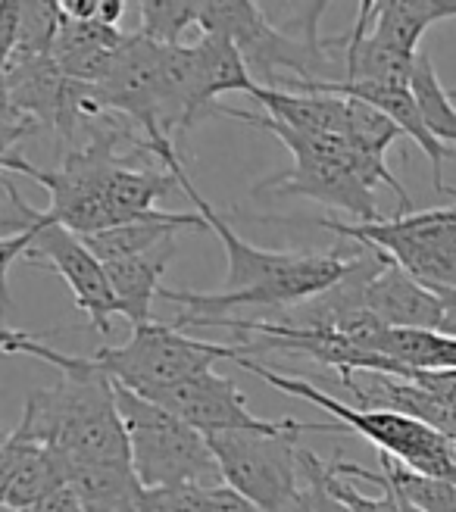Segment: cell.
<instances>
[{"instance_id": "7402d4cb", "label": "cell", "mask_w": 456, "mask_h": 512, "mask_svg": "<svg viewBox=\"0 0 456 512\" xmlns=\"http://www.w3.org/2000/svg\"><path fill=\"white\" fill-rule=\"evenodd\" d=\"M413 97H416L428 132H432L441 144H447L450 150H456V107H453V97L444 91V85L438 79L428 50H419V57H416Z\"/></svg>"}, {"instance_id": "4dcf8cb0", "label": "cell", "mask_w": 456, "mask_h": 512, "mask_svg": "<svg viewBox=\"0 0 456 512\" xmlns=\"http://www.w3.org/2000/svg\"><path fill=\"white\" fill-rule=\"evenodd\" d=\"M403 512H422V509H416V506H410L407 500H403Z\"/></svg>"}, {"instance_id": "3957f363", "label": "cell", "mask_w": 456, "mask_h": 512, "mask_svg": "<svg viewBox=\"0 0 456 512\" xmlns=\"http://www.w3.org/2000/svg\"><path fill=\"white\" fill-rule=\"evenodd\" d=\"M122 150L150 153L147 138L132 122L119 116H100L88 122V141L63 153V163L54 169H38L29 160L4 153V172H19L50 191L47 216L66 225L79 238L113 228V210L107 203V188L119 166H125Z\"/></svg>"}, {"instance_id": "ac0fdd59", "label": "cell", "mask_w": 456, "mask_h": 512, "mask_svg": "<svg viewBox=\"0 0 456 512\" xmlns=\"http://www.w3.org/2000/svg\"><path fill=\"white\" fill-rule=\"evenodd\" d=\"M175 232H210L207 219L200 213H166L154 210L147 216H138L132 222H122L104 232L85 235L82 241L91 247V253L100 263H116L125 256H138L144 250H154L157 244L175 238Z\"/></svg>"}, {"instance_id": "4fadbf2b", "label": "cell", "mask_w": 456, "mask_h": 512, "mask_svg": "<svg viewBox=\"0 0 456 512\" xmlns=\"http://www.w3.org/2000/svg\"><path fill=\"white\" fill-rule=\"evenodd\" d=\"M69 481V463L50 444L38 441L25 428H13L0 447V500L22 512L32 503L57 494Z\"/></svg>"}, {"instance_id": "e0dca14e", "label": "cell", "mask_w": 456, "mask_h": 512, "mask_svg": "<svg viewBox=\"0 0 456 512\" xmlns=\"http://www.w3.org/2000/svg\"><path fill=\"white\" fill-rule=\"evenodd\" d=\"M175 250H179L175 247V238H169V241L157 244L154 250H144L138 256H125V260H116V263H104L116 306H119V316L129 319L132 328L154 322L150 319V310H154V300L163 291L160 278L169 269Z\"/></svg>"}, {"instance_id": "7c38bea8", "label": "cell", "mask_w": 456, "mask_h": 512, "mask_svg": "<svg viewBox=\"0 0 456 512\" xmlns=\"http://www.w3.org/2000/svg\"><path fill=\"white\" fill-rule=\"evenodd\" d=\"M253 194H275V197H310L325 207L350 213L360 225L378 222V197L375 188L363 185L350 169L328 163L319 157H294L288 172H278L253 188Z\"/></svg>"}, {"instance_id": "603a6c76", "label": "cell", "mask_w": 456, "mask_h": 512, "mask_svg": "<svg viewBox=\"0 0 456 512\" xmlns=\"http://www.w3.org/2000/svg\"><path fill=\"white\" fill-rule=\"evenodd\" d=\"M135 512H257L241 494H235L228 484L219 488H160L147 491L138 503Z\"/></svg>"}, {"instance_id": "f1b7e54d", "label": "cell", "mask_w": 456, "mask_h": 512, "mask_svg": "<svg viewBox=\"0 0 456 512\" xmlns=\"http://www.w3.org/2000/svg\"><path fill=\"white\" fill-rule=\"evenodd\" d=\"M441 297V303H444V319H441V335H447V338H456V288H450V291H441L438 294Z\"/></svg>"}, {"instance_id": "ffe728a7", "label": "cell", "mask_w": 456, "mask_h": 512, "mask_svg": "<svg viewBox=\"0 0 456 512\" xmlns=\"http://www.w3.org/2000/svg\"><path fill=\"white\" fill-rule=\"evenodd\" d=\"M444 19H456V0H375L372 38L416 57L425 29Z\"/></svg>"}, {"instance_id": "836d02e7", "label": "cell", "mask_w": 456, "mask_h": 512, "mask_svg": "<svg viewBox=\"0 0 456 512\" xmlns=\"http://www.w3.org/2000/svg\"><path fill=\"white\" fill-rule=\"evenodd\" d=\"M453 484H456V481H453Z\"/></svg>"}, {"instance_id": "d6a6232c", "label": "cell", "mask_w": 456, "mask_h": 512, "mask_svg": "<svg viewBox=\"0 0 456 512\" xmlns=\"http://www.w3.org/2000/svg\"><path fill=\"white\" fill-rule=\"evenodd\" d=\"M450 97H456V88H453V91H450Z\"/></svg>"}, {"instance_id": "7a4b0ae2", "label": "cell", "mask_w": 456, "mask_h": 512, "mask_svg": "<svg viewBox=\"0 0 456 512\" xmlns=\"http://www.w3.org/2000/svg\"><path fill=\"white\" fill-rule=\"evenodd\" d=\"M4 353H25L60 369L54 388L35 391L22 406L19 428L50 444L72 466H132L116 381L94 356H69L29 331H4Z\"/></svg>"}, {"instance_id": "277c9868", "label": "cell", "mask_w": 456, "mask_h": 512, "mask_svg": "<svg viewBox=\"0 0 456 512\" xmlns=\"http://www.w3.org/2000/svg\"><path fill=\"white\" fill-rule=\"evenodd\" d=\"M232 363H238L241 369L263 378L275 391L300 397V400L325 409L328 416H335V422L344 431L360 434V438H366L369 444H375L378 450H382V456L397 459L400 466L422 472V475H432V478L456 481V444L450 438H444L441 431L428 428L410 416L388 413V409H353V406L335 400L332 394H325L322 388H316L310 378L282 375V372L263 366L260 360L247 356L244 347Z\"/></svg>"}, {"instance_id": "83f0119b", "label": "cell", "mask_w": 456, "mask_h": 512, "mask_svg": "<svg viewBox=\"0 0 456 512\" xmlns=\"http://www.w3.org/2000/svg\"><path fill=\"white\" fill-rule=\"evenodd\" d=\"M22 512H85V509H82L79 497L72 494V488H60L57 494L32 503L29 509H22Z\"/></svg>"}, {"instance_id": "f546056e", "label": "cell", "mask_w": 456, "mask_h": 512, "mask_svg": "<svg viewBox=\"0 0 456 512\" xmlns=\"http://www.w3.org/2000/svg\"><path fill=\"white\" fill-rule=\"evenodd\" d=\"M125 13V4L122 0H100V22H107V25H116L119 22V16Z\"/></svg>"}, {"instance_id": "484cf974", "label": "cell", "mask_w": 456, "mask_h": 512, "mask_svg": "<svg viewBox=\"0 0 456 512\" xmlns=\"http://www.w3.org/2000/svg\"><path fill=\"white\" fill-rule=\"evenodd\" d=\"M325 466H328L325 456H316L313 450L300 447V475H303V484H300V491L282 509H275V512H353L347 503H341L332 494V488H328Z\"/></svg>"}, {"instance_id": "6da1fadb", "label": "cell", "mask_w": 456, "mask_h": 512, "mask_svg": "<svg viewBox=\"0 0 456 512\" xmlns=\"http://www.w3.org/2000/svg\"><path fill=\"white\" fill-rule=\"evenodd\" d=\"M150 144V157L166 163V169L175 172L179 188L188 194V200L197 207V213L207 219L210 232L222 241L225 247V288L213 294L200 291H172L163 288L160 297L182 306L179 316L191 319H219L222 313L235 310V306H263V310H275V306L307 303L325 291H332L338 281L350 272L353 253L350 250H328V253H288V250H263L257 244L244 241L232 225H228L213 203L200 194L191 182L188 169L179 160L172 138H154Z\"/></svg>"}, {"instance_id": "5b68a950", "label": "cell", "mask_w": 456, "mask_h": 512, "mask_svg": "<svg viewBox=\"0 0 456 512\" xmlns=\"http://www.w3.org/2000/svg\"><path fill=\"white\" fill-rule=\"evenodd\" d=\"M116 403L129 431L132 469L147 491L160 488H219L222 469L204 431L172 416L160 403L147 400L116 381Z\"/></svg>"}, {"instance_id": "9c48e42d", "label": "cell", "mask_w": 456, "mask_h": 512, "mask_svg": "<svg viewBox=\"0 0 456 512\" xmlns=\"http://www.w3.org/2000/svg\"><path fill=\"white\" fill-rule=\"evenodd\" d=\"M300 434L307 431H285V434L225 431V434H207V441L228 488L241 494L250 506H257V512H275L303 484Z\"/></svg>"}, {"instance_id": "4316f807", "label": "cell", "mask_w": 456, "mask_h": 512, "mask_svg": "<svg viewBox=\"0 0 456 512\" xmlns=\"http://www.w3.org/2000/svg\"><path fill=\"white\" fill-rule=\"evenodd\" d=\"M19 29H22V4L19 0H4L0 4V57H10L19 44Z\"/></svg>"}, {"instance_id": "d6986e66", "label": "cell", "mask_w": 456, "mask_h": 512, "mask_svg": "<svg viewBox=\"0 0 456 512\" xmlns=\"http://www.w3.org/2000/svg\"><path fill=\"white\" fill-rule=\"evenodd\" d=\"M250 97H257L260 107H266L272 119L297 128V132L332 135L344 141L350 135L353 100L344 94H294V91H272L257 85V91Z\"/></svg>"}, {"instance_id": "ba28073f", "label": "cell", "mask_w": 456, "mask_h": 512, "mask_svg": "<svg viewBox=\"0 0 456 512\" xmlns=\"http://www.w3.org/2000/svg\"><path fill=\"white\" fill-rule=\"evenodd\" d=\"M319 228L385 250L391 260L428 291L456 288V207L397 213L378 222H332L316 219Z\"/></svg>"}, {"instance_id": "cb8c5ba5", "label": "cell", "mask_w": 456, "mask_h": 512, "mask_svg": "<svg viewBox=\"0 0 456 512\" xmlns=\"http://www.w3.org/2000/svg\"><path fill=\"white\" fill-rule=\"evenodd\" d=\"M382 475L400 500L422 512H456V484L447 478H432L400 466L397 459L382 456Z\"/></svg>"}, {"instance_id": "9a60e30c", "label": "cell", "mask_w": 456, "mask_h": 512, "mask_svg": "<svg viewBox=\"0 0 456 512\" xmlns=\"http://www.w3.org/2000/svg\"><path fill=\"white\" fill-rule=\"evenodd\" d=\"M366 310L385 328H413V331H438L444 319V303L435 291L413 275L403 272L382 250V266L366 285Z\"/></svg>"}, {"instance_id": "30bf717a", "label": "cell", "mask_w": 456, "mask_h": 512, "mask_svg": "<svg viewBox=\"0 0 456 512\" xmlns=\"http://www.w3.org/2000/svg\"><path fill=\"white\" fill-rule=\"evenodd\" d=\"M179 416L191 428L204 434H225V431H253V434H285V431H341L338 422H297V419H260L241 388L225 375L204 372L197 378H188L175 388H166L154 397H147Z\"/></svg>"}, {"instance_id": "52a82bcc", "label": "cell", "mask_w": 456, "mask_h": 512, "mask_svg": "<svg viewBox=\"0 0 456 512\" xmlns=\"http://www.w3.org/2000/svg\"><path fill=\"white\" fill-rule=\"evenodd\" d=\"M241 347L210 344L185 335L182 328L147 322L132 328L129 344L100 347L94 360L113 381L141 397H154L166 388H175L188 378L213 372L219 360H235Z\"/></svg>"}, {"instance_id": "8992f818", "label": "cell", "mask_w": 456, "mask_h": 512, "mask_svg": "<svg viewBox=\"0 0 456 512\" xmlns=\"http://www.w3.org/2000/svg\"><path fill=\"white\" fill-rule=\"evenodd\" d=\"M4 191L10 197L4 235H16L22 228L32 232V244L22 253V260L38 269H54L72 291L75 306L91 319V328L97 335H110V319L119 316V306L110 288L107 266L66 225L54 222L47 213H38L32 203H25L13 182H4Z\"/></svg>"}, {"instance_id": "5bb4252c", "label": "cell", "mask_w": 456, "mask_h": 512, "mask_svg": "<svg viewBox=\"0 0 456 512\" xmlns=\"http://www.w3.org/2000/svg\"><path fill=\"white\" fill-rule=\"evenodd\" d=\"M341 388L366 409H388V413L410 416L428 428L441 431L456 444V406L441 400L422 384L410 378H397L385 372H350L338 378Z\"/></svg>"}, {"instance_id": "1f68e13d", "label": "cell", "mask_w": 456, "mask_h": 512, "mask_svg": "<svg viewBox=\"0 0 456 512\" xmlns=\"http://www.w3.org/2000/svg\"><path fill=\"white\" fill-rule=\"evenodd\" d=\"M444 194H450V197L456 200V188H444Z\"/></svg>"}, {"instance_id": "8fae6325", "label": "cell", "mask_w": 456, "mask_h": 512, "mask_svg": "<svg viewBox=\"0 0 456 512\" xmlns=\"http://www.w3.org/2000/svg\"><path fill=\"white\" fill-rule=\"evenodd\" d=\"M160 63L163 44L150 41L141 29L129 32L107 72V79L91 88L94 119L119 116L154 141L169 138L160 125Z\"/></svg>"}, {"instance_id": "44dd1931", "label": "cell", "mask_w": 456, "mask_h": 512, "mask_svg": "<svg viewBox=\"0 0 456 512\" xmlns=\"http://www.w3.org/2000/svg\"><path fill=\"white\" fill-rule=\"evenodd\" d=\"M66 488L79 497L85 512H135L144 484L132 466H72Z\"/></svg>"}, {"instance_id": "2e32d148", "label": "cell", "mask_w": 456, "mask_h": 512, "mask_svg": "<svg viewBox=\"0 0 456 512\" xmlns=\"http://www.w3.org/2000/svg\"><path fill=\"white\" fill-rule=\"evenodd\" d=\"M125 35L129 32H119L116 25H107L100 19L79 22L63 13V29L54 47V60L69 82L94 88L107 79Z\"/></svg>"}, {"instance_id": "d4e9b609", "label": "cell", "mask_w": 456, "mask_h": 512, "mask_svg": "<svg viewBox=\"0 0 456 512\" xmlns=\"http://www.w3.org/2000/svg\"><path fill=\"white\" fill-rule=\"evenodd\" d=\"M141 32L163 47H179L197 29L200 38V0H141Z\"/></svg>"}]
</instances>
